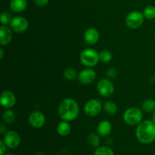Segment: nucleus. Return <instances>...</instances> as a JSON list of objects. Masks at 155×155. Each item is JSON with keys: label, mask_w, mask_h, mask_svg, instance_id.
<instances>
[{"label": "nucleus", "mask_w": 155, "mask_h": 155, "mask_svg": "<svg viewBox=\"0 0 155 155\" xmlns=\"http://www.w3.org/2000/svg\"><path fill=\"white\" fill-rule=\"evenodd\" d=\"M137 140L144 145L152 143L155 140V124L152 120L142 121L136 130Z\"/></svg>", "instance_id": "nucleus-1"}, {"label": "nucleus", "mask_w": 155, "mask_h": 155, "mask_svg": "<svg viewBox=\"0 0 155 155\" xmlns=\"http://www.w3.org/2000/svg\"><path fill=\"white\" fill-rule=\"evenodd\" d=\"M80 107L77 101L73 98H65L58 106V114L63 120H75L79 116Z\"/></svg>", "instance_id": "nucleus-2"}, {"label": "nucleus", "mask_w": 155, "mask_h": 155, "mask_svg": "<svg viewBox=\"0 0 155 155\" xmlns=\"http://www.w3.org/2000/svg\"><path fill=\"white\" fill-rule=\"evenodd\" d=\"M80 58L81 63L88 68H93L100 61L98 53L91 48L83 49L80 53Z\"/></svg>", "instance_id": "nucleus-3"}, {"label": "nucleus", "mask_w": 155, "mask_h": 155, "mask_svg": "<svg viewBox=\"0 0 155 155\" xmlns=\"http://www.w3.org/2000/svg\"><path fill=\"white\" fill-rule=\"evenodd\" d=\"M143 119L142 111L138 107H130L124 114V120L130 126L139 125Z\"/></svg>", "instance_id": "nucleus-4"}, {"label": "nucleus", "mask_w": 155, "mask_h": 155, "mask_svg": "<svg viewBox=\"0 0 155 155\" xmlns=\"http://www.w3.org/2000/svg\"><path fill=\"white\" fill-rule=\"evenodd\" d=\"M145 20L143 13L139 11H133L127 15L125 19L126 24L130 29H138L142 25Z\"/></svg>", "instance_id": "nucleus-5"}, {"label": "nucleus", "mask_w": 155, "mask_h": 155, "mask_svg": "<svg viewBox=\"0 0 155 155\" xmlns=\"http://www.w3.org/2000/svg\"><path fill=\"white\" fill-rule=\"evenodd\" d=\"M102 110V103L100 100L93 98L89 100L84 106V111L89 117H95L99 114Z\"/></svg>", "instance_id": "nucleus-6"}, {"label": "nucleus", "mask_w": 155, "mask_h": 155, "mask_svg": "<svg viewBox=\"0 0 155 155\" xmlns=\"http://www.w3.org/2000/svg\"><path fill=\"white\" fill-rule=\"evenodd\" d=\"M97 89L103 97H110L114 92V86L109 79L104 78L99 80L97 84Z\"/></svg>", "instance_id": "nucleus-7"}, {"label": "nucleus", "mask_w": 155, "mask_h": 155, "mask_svg": "<svg viewBox=\"0 0 155 155\" xmlns=\"http://www.w3.org/2000/svg\"><path fill=\"white\" fill-rule=\"evenodd\" d=\"M2 140L8 148L15 149L21 144V136L15 130H9L5 133Z\"/></svg>", "instance_id": "nucleus-8"}, {"label": "nucleus", "mask_w": 155, "mask_h": 155, "mask_svg": "<svg viewBox=\"0 0 155 155\" xmlns=\"http://www.w3.org/2000/svg\"><path fill=\"white\" fill-rule=\"evenodd\" d=\"M10 27L15 33H23L28 28V21L22 16H16L12 18L10 23Z\"/></svg>", "instance_id": "nucleus-9"}, {"label": "nucleus", "mask_w": 155, "mask_h": 155, "mask_svg": "<svg viewBox=\"0 0 155 155\" xmlns=\"http://www.w3.org/2000/svg\"><path fill=\"white\" fill-rule=\"evenodd\" d=\"M97 74L91 68H86L80 71L78 74V80L83 85H89L95 80Z\"/></svg>", "instance_id": "nucleus-10"}, {"label": "nucleus", "mask_w": 155, "mask_h": 155, "mask_svg": "<svg viewBox=\"0 0 155 155\" xmlns=\"http://www.w3.org/2000/svg\"><path fill=\"white\" fill-rule=\"evenodd\" d=\"M28 121L30 125L35 129H40L45 125V117L40 111H33L29 115Z\"/></svg>", "instance_id": "nucleus-11"}, {"label": "nucleus", "mask_w": 155, "mask_h": 155, "mask_svg": "<svg viewBox=\"0 0 155 155\" xmlns=\"http://www.w3.org/2000/svg\"><path fill=\"white\" fill-rule=\"evenodd\" d=\"M0 103H1V105L5 108H11L16 104V96L12 91H3L0 96Z\"/></svg>", "instance_id": "nucleus-12"}, {"label": "nucleus", "mask_w": 155, "mask_h": 155, "mask_svg": "<svg viewBox=\"0 0 155 155\" xmlns=\"http://www.w3.org/2000/svg\"><path fill=\"white\" fill-rule=\"evenodd\" d=\"M99 32L96 30V29L93 28V27H90L88 28L87 30L85 31L84 35H83V38L84 40L88 45H95L99 40Z\"/></svg>", "instance_id": "nucleus-13"}, {"label": "nucleus", "mask_w": 155, "mask_h": 155, "mask_svg": "<svg viewBox=\"0 0 155 155\" xmlns=\"http://www.w3.org/2000/svg\"><path fill=\"white\" fill-rule=\"evenodd\" d=\"M13 34L11 27L7 25H2L0 27V44L1 45H7L12 42Z\"/></svg>", "instance_id": "nucleus-14"}, {"label": "nucleus", "mask_w": 155, "mask_h": 155, "mask_svg": "<svg viewBox=\"0 0 155 155\" xmlns=\"http://www.w3.org/2000/svg\"><path fill=\"white\" fill-rule=\"evenodd\" d=\"M112 131V125L109 121L102 120L98 124L97 127V132L100 136L106 137L109 136Z\"/></svg>", "instance_id": "nucleus-15"}, {"label": "nucleus", "mask_w": 155, "mask_h": 155, "mask_svg": "<svg viewBox=\"0 0 155 155\" xmlns=\"http://www.w3.org/2000/svg\"><path fill=\"white\" fill-rule=\"evenodd\" d=\"M11 10L16 13H21L27 6V0H11L9 3Z\"/></svg>", "instance_id": "nucleus-16"}, {"label": "nucleus", "mask_w": 155, "mask_h": 155, "mask_svg": "<svg viewBox=\"0 0 155 155\" xmlns=\"http://www.w3.org/2000/svg\"><path fill=\"white\" fill-rule=\"evenodd\" d=\"M71 127L68 121L63 120L57 126V133L61 136H67L71 133Z\"/></svg>", "instance_id": "nucleus-17"}, {"label": "nucleus", "mask_w": 155, "mask_h": 155, "mask_svg": "<svg viewBox=\"0 0 155 155\" xmlns=\"http://www.w3.org/2000/svg\"><path fill=\"white\" fill-rule=\"evenodd\" d=\"M142 110L147 113H151L155 110V100L153 98H148L145 100L142 103Z\"/></svg>", "instance_id": "nucleus-18"}, {"label": "nucleus", "mask_w": 155, "mask_h": 155, "mask_svg": "<svg viewBox=\"0 0 155 155\" xmlns=\"http://www.w3.org/2000/svg\"><path fill=\"white\" fill-rule=\"evenodd\" d=\"M104 110L107 114L114 115L117 112L118 107L117 105L114 102L111 101H106L104 104Z\"/></svg>", "instance_id": "nucleus-19"}, {"label": "nucleus", "mask_w": 155, "mask_h": 155, "mask_svg": "<svg viewBox=\"0 0 155 155\" xmlns=\"http://www.w3.org/2000/svg\"><path fill=\"white\" fill-rule=\"evenodd\" d=\"M2 118L4 120L5 123H6L7 124H12L15 121L16 116H15V114L13 110L8 109L3 113Z\"/></svg>", "instance_id": "nucleus-20"}, {"label": "nucleus", "mask_w": 155, "mask_h": 155, "mask_svg": "<svg viewBox=\"0 0 155 155\" xmlns=\"http://www.w3.org/2000/svg\"><path fill=\"white\" fill-rule=\"evenodd\" d=\"M87 141L89 142V145L91 146L94 147V148H98L100 145V138L96 133H90L87 137Z\"/></svg>", "instance_id": "nucleus-21"}, {"label": "nucleus", "mask_w": 155, "mask_h": 155, "mask_svg": "<svg viewBox=\"0 0 155 155\" xmlns=\"http://www.w3.org/2000/svg\"><path fill=\"white\" fill-rule=\"evenodd\" d=\"M93 155H115L113 150L107 146H100L96 148Z\"/></svg>", "instance_id": "nucleus-22"}, {"label": "nucleus", "mask_w": 155, "mask_h": 155, "mask_svg": "<svg viewBox=\"0 0 155 155\" xmlns=\"http://www.w3.org/2000/svg\"><path fill=\"white\" fill-rule=\"evenodd\" d=\"M98 54H99V61L104 63H108L113 59V54L108 50H103L98 53Z\"/></svg>", "instance_id": "nucleus-23"}, {"label": "nucleus", "mask_w": 155, "mask_h": 155, "mask_svg": "<svg viewBox=\"0 0 155 155\" xmlns=\"http://www.w3.org/2000/svg\"><path fill=\"white\" fill-rule=\"evenodd\" d=\"M143 15L145 18L148 20H153L155 18V6L148 5L144 9Z\"/></svg>", "instance_id": "nucleus-24"}, {"label": "nucleus", "mask_w": 155, "mask_h": 155, "mask_svg": "<svg viewBox=\"0 0 155 155\" xmlns=\"http://www.w3.org/2000/svg\"><path fill=\"white\" fill-rule=\"evenodd\" d=\"M64 77L66 80H74L77 77H78V74H77V71L74 68H68L64 72Z\"/></svg>", "instance_id": "nucleus-25"}, {"label": "nucleus", "mask_w": 155, "mask_h": 155, "mask_svg": "<svg viewBox=\"0 0 155 155\" xmlns=\"http://www.w3.org/2000/svg\"><path fill=\"white\" fill-rule=\"evenodd\" d=\"M12 18H12V15L9 12H3L1 14L0 21H1V23L2 25H8V24H10Z\"/></svg>", "instance_id": "nucleus-26"}, {"label": "nucleus", "mask_w": 155, "mask_h": 155, "mask_svg": "<svg viewBox=\"0 0 155 155\" xmlns=\"http://www.w3.org/2000/svg\"><path fill=\"white\" fill-rule=\"evenodd\" d=\"M106 75L108 78H115L117 75V71L115 68H110L109 69H107V72H106Z\"/></svg>", "instance_id": "nucleus-27"}, {"label": "nucleus", "mask_w": 155, "mask_h": 155, "mask_svg": "<svg viewBox=\"0 0 155 155\" xmlns=\"http://www.w3.org/2000/svg\"><path fill=\"white\" fill-rule=\"evenodd\" d=\"M7 145L3 140H0V155H4L6 153L7 150Z\"/></svg>", "instance_id": "nucleus-28"}, {"label": "nucleus", "mask_w": 155, "mask_h": 155, "mask_svg": "<svg viewBox=\"0 0 155 155\" xmlns=\"http://www.w3.org/2000/svg\"><path fill=\"white\" fill-rule=\"evenodd\" d=\"M35 4L37 6H39V7H42V6L46 5L48 3L49 0H33Z\"/></svg>", "instance_id": "nucleus-29"}, {"label": "nucleus", "mask_w": 155, "mask_h": 155, "mask_svg": "<svg viewBox=\"0 0 155 155\" xmlns=\"http://www.w3.org/2000/svg\"><path fill=\"white\" fill-rule=\"evenodd\" d=\"M6 133V127H5L4 124H1L0 126V133L1 134H5Z\"/></svg>", "instance_id": "nucleus-30"}, {"label": "nucleus", "mask_w": 155, "mask_h": 155, "mask_svg": "<svg viewBox=\"0 0 155 155\" xmlns=\"http://www.w3.org/2000/svg\"><path fill=\"white\" fill-rule=\"evenodd\" d=\"M3 57H4V51H3V48H0V59L2 60Z\"/></svg>", "instance_id": "nucleus-31"}, {"label": "nucleus", "mask_w": 155, "mask_h": 155, "mask_svg": "<svg viewBox=\"0 0 155 155\" xmlns=\"http://www.w3.org/2000/svg\"><path fill=\"white\" fill-rule=\"evenodd\" d=\"M151 120L153 121V122L155 124V110L154 112H153L152 114V116H151Z\"/></svg>", "instance_id": "nucleus-32"}, {"label": "nucleus", "mask_w": 155, "mask_h": 155, "mask_svg": "<svg viewBox=\"0 0 155 155\" xmlns=\"http://www.w3.org/2000/svg\"><path fill=\"white\" fill-rule=\"evenodd\" d=\"M4 155H14V154H12V153H5Z\"/></svg>", "instance_id": "nucleus-33"}]
</instances>
